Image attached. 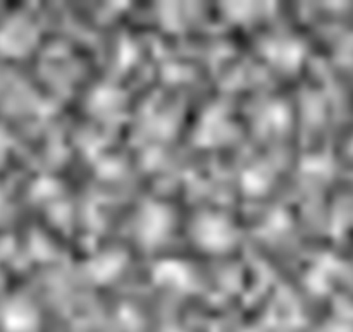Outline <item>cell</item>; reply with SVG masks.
<instances>
[{"label":"cell","mask_w":353,"mask_h":332,"mask_svg":"<svg viewBox=\"0 0 353 332\" xmlns=\"http://www.w3.org/2000/svg\"><path fill=\"white\" fill-rule=\"evenodd\" d=\"M192 236L196 247L209 253H224L236 243V229L231 220L221 214L200 216L193 224Z\"/></svg>","instance_id":"cell-1"},{"label":"cell","mask_w":353,"mask_h":332,"mask_svg":"<svg viewBox=\"0 0 353 332\" xmlns=\"http://www.w3.org/2000/svg\"><path fill=\"white\" fill-rule=\"evenodd\" d=\"M172 227L171 210L161 203H147L137 220V233L145 247L161 245Z\"/></svg>","instance_id":"cell-2"},{"label":"cell","mask_w":353,"mask_h":332,"mask_svg":"<svg viewBox=\"0 0 353 332\" xmlns=\"http://www.w3.org/2000/svg\"><path fill=\"white\" fill-rule=\"evenodd\" d=\"M264 55L272 65L281 71L296 69L303 59V48L300 41L292 38H274L264 45Z\"/></svg>","instance_id":"cell-3"}]
</instances>
